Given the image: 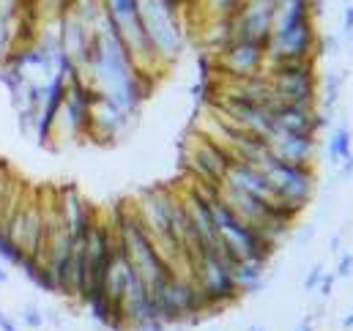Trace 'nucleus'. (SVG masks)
<instances>
[{"mask_svg": "<svg viewBox=\"0 0 353 331\" xmlns=\"http://www.w3.org/2000/svg\"><path fill=\"white\" fill-rule=\"evenodd\" d=\"M343 83H345V74H343V72H337V69H332V72H326V74L321 77L318 107H321V112H323V115H329V118H332V112H334V110H337V104H340Z\"/></svg>", "mask_w": 353, "mask_h": 331, "instance_id": "nucleus-9", "label": "nucleus"}, {"mask_svg": "<svg viewBox=\"0 0 353 331\" xmlns=\"http://www.w3.org/2000/svg\"><path fill=\"white\" fill-rule=\"evenodd\" d=\"M214 63H216L219 80H250V77L265 74L268 52H265V44L233 39L222 52L214 55Z\"/></svg>", "mask_w": 353, "mask_h": 331, "instance_id": "nucleus-3", "label": "nucleus"}, {"mask_svg": "<svg viewBox=\"0 0 353 331\" xmlns=\"http://www.w3.org/2000/svg\"><path fill=\"white\" fill-rule=\"evenodd\" d=\"M343 36L351 41L353 39V3L345 6V17H343Z\"/></svg>", "mask_w": 353, "mask_h": 331, "instance_id": "nucleus-16", "label": "nucleus"}, {"mask_svg": "<svg viewBox=\"0 0 353 331\" xmlns=\"http://www.w3.org/2000/svg\"><path fill=\"white\" fill-rule=\"evenodd\" d=\"M265 77L274 88L279 104H304L318 107L321 74L318 61H293V63H268Z\"/></svg>", "mask_w": 353, "mask_h": 331, "instance_id": "nucleus-2", "label": "nucleus"}, {"mask_svg": "<svg viewBox=\"0 0 353 331\" xmlns=\"http://www.w3.org/2000/svg\"><path fill=\"white\" fill-rule=\"evenodd\" d=\"M326 154H329V162L332 165H340L345 175L353 172V134L348 123H340L332 129L329 134V143H326Z\"/></svg>", "mask_w": 353, "mask_h": 331, "instance_id": "nucleus-7", "label": "nucleus"}, {"mask_svg": "<svg viewBox=\"0 0 353 331\" xmlns=\"http://www.w3.org/2000/svg\"><path fill=\"white\" fill-rule=\"evenodd\" d=\"M337 52H340L337 36H321V58L323 55H337Z\"/></svg>", "mask_w": 353, "mask_h": 331, "instance_id": "nucleus-15", "label": "nucleus"}, {"mask_svg": "<svg viewBox=\"0 0 353 331\" xmlns=\"http://www.w3.org/2000/svg\"><path fill=\"white\" fill-rule=\"evenodd\" d=\"M233 19H236V39L268 44L274 28V3L247 0Z\"/></svg>", "mask_w": 353, "mask_h": 331, "instance_id": "nucleus-5", "label": "nucleus"}, {"mask_svg": "<svg viewBox=\"0 0 353 331\" xmlns=\"http://www.w3.org/2000/svg\"><path fill=\"white\" fill-rule=\"evenodd\" d=\"M323 274H326V268L318 263V265H312V271L307 274V279H304V288L307 290H318V285H321V279H323Z\"/></svg>", "mask_w": 353, "mask_h": 331, "instance_id": "nucleus-13", "label": "nucleus"}, {"mask_svg": "<svg viewBox=\"0 0 353 331\" xmlns=\"http://www.w3.org/2000/svg\"><path fill=\"white\" fill-rule=\"evenodd\" d=\"M334 277H337V279H351L353 277V254H343V257H340V265H337Z\"/></svg>", "mask_w": 353, "mask_h": 331, "instance_id": "nucleus-14", "label": "nucleus"}, {"mask_svg": "<svg viewBox=\"0 0 353 331\" xmlns=\"http://www.w3.org/2000/svg\"><path fill=\"white\" fill-rule=\"evenodd\" d=\"M247 0H200L203 19L205 17H236Z\"/></svg>", "mask_w": 353, "mask_h": 331, "instance_id": "nucleus-10", "label": "nucleus"}, {"mask_svg": "<svg viewBox=\"0 0 353 331\" xmlns=\"http://www.w3.org/2000/svg\"><path fill=\"white\" fill-rule=\"evenodd\" d=\"M6 282H8V271L0 265V285H6Z\"/></svg>", "mask_w": 353, "mask_h": 331, "instance_id": "nucleus-19", "label": "nucleus"}, {"mask_svg": "<svg viewBox=\"0 0 353 331\" xmlns=\"http://www.w3.org/2000/svg\"><path fill=\"white\" fill-rule=\"evenodd\" d=\"M263 260H236L233 263V279H236V288L239 293H252L263 285V274H265Z\"/></svg>", "mask_w": 353, "mask_h": 331, "instance_id": "nucleus-8", "label": "nucleus"}, {"mask_svg": "<svg viewBox=\"0 0 353 331\" xmlns=\"http://www.w3.org/2000/svg\"><path fill=\"white\" fill-rule=\"evenodd\" d=\"M19 323L28 326V329L39 331L41 326H44V312H41L36 304H25L22 312H19Z\"/></svg>", "mask_w": 353, "mask_h": 331, "instance_id": "nucleus-12", "label": "nucleus"}, {"mask_svg": "<svg viewBox=\"0 0 353 331\" xmlns=\"http://www.w3.org/2000/svg\"><path fill=\"white\" fill-rule=\"evenodd\" d=\"M334 282H337V277H334V271H332V274H323V279H321V285H318V290H321L323 296H332V288H334Z\"/></svg>", "mask_w": 353, "mask_h": 331, "instance_id": "nucleus-17", "label": "nucleus"}, {"mask_svg": "<svg viewBox=\"0 0 353 331\" xmlns=\"http://www.w3.org/2000/svg\"><path fill=\"white\" fill-rule=\"evenodd\" d=\"M0 331H19L17 323H14V318H8L3 310H0Z\"/></svg>", "mask_w": 353, "mask_h": 331, "instance_id": "nucleus-18", "label": "nucleus"}, {"mask_svg": "<svg viewBox=\"0 0 353 331\" xmlns=\"http://www.w3.org/2000/svg\"><path fill=\"white\" fill-rule=\"evenodd\" d=\"M271 115H274V132H288V134L318 137L321 129L329 123V115H323L321 107H304V104H276L271 107Z\"/></svg>", "mask_w": 353, "mask_h": 331, "instance_id": "nucleus-4", "label": "nucleus"}, {"mask_svg": "<svg viewBox=\"0 0 353 331\" xmlns=\"http://www.w3.org/2000/svg\"><path fill=\"white\" fill-rule=\"evenodd\" d=\"M268 140V151L274 159L288 162V165H310L315 162L318 154V137L310 134H288V132H274Z\"/></svg>", "mask_w": 353, "mask_h": 331, "instance_id": "nucleus-6", "label": "nucleus"}, {"mask_svg": "<svg viewBox=\"0 0 353 331\" xmlns=\"http://www.w3.org/2000/svg\"><path fill=\"white\" fill-rule=\"evenodd\" d=\"M343 326H345V329H353V312L345 318V321H343Z\"/></svg>", "mask_w": 353, "mask_h": 331, "instance_id": "nucleus-20", "label": "nucleus"}, {"mask_svg": "<svg viewBox=\"0 0 353 331\" xmlns=\"http://www.w3.org/2000/svg\"><path fill=\"white\" fill-rule=\"evenodd\" d=\"M11 50H14V19L0 14V63L8 58Z\"/></svg>", "mask_w": 353, "mask_h": 331, "instance_id": "nucleus-11", "label": "nucleus"}, {"mask_svg": "<svg viewBox=\"0 0 353 331\" xmlns=\"http://www.w3.org/2000/svg\"><path fill=\"white\" fill-rule=\"evenodd\" d=\"M263 172L268 178V183H271L274 203L299 217L304 211V205L315 194V181H318L315 178V167L288 165V162H279V159L268 157L263 162Z\"/></svg>", "mask_w": 353, "mask_h": 331, "instance_id": "nucleus-1", "label": "nucleus"}, {"mask_svg": "<svg viewBox=\"0 0 353 331\" xmlns=\"http://www.w3.org/2000/svg\"><path fill=\"white\" fill-rule=\"evenodd\" d=\"M299 331H315V329H312L310 323H304V326H299Z\"/></svg>", "mask_w": 353, "mask_h": 331, "instance_id": "nucleus-21", "label": "nucleus"}, {"mask_svg": "<svg viewBox=\"0 0 353 331\" xmlns=\"http://www.w3.org/2000/svg\"><path fill=\"white\" fill-rule=\"evenodd\" d=\"M250 331H265V329H263V326H252Z\"/></svg>", "mask_w": 353, "mask_h": 331, "instance_id": "nucleus-22", "label": "nucleus"}, {"mask_svg": "<svg viewBox=\"0 0 353 331\" xmlns=\"http://www.w3.org/2000/svg\"><path fill=\"white\" fill-rule=\"evenodd\" d=\"M345 3H348V0H345Z\"/></svg>", "mask_w": 353, "mask_h": 331, "instance_id": "nucleus-23", "label": "nucleus"}]
</instances>
